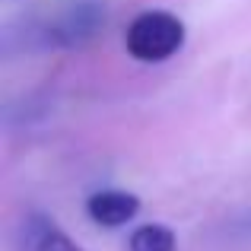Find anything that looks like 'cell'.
Returning <instances> with one entry per match:
<instances>
[{"instance_id":"obj_1","label":"cell","mask_w":251,"mask_h":251,"mask_svg":"<svg viewBox=\"0 0 251 251\" xmlns=\"http://www.w3.org/2000/svg\"><path fill=\"white\" fill-rule=\"evenodd\" d=\"M184 45V23L169 10H147L127 25L124 48L140 64H162Z\"/></svg>"},{"instance_id":"obj_4","label":"cell","mask_w":251,"mask_h":251,"mask_svg":"<svg viewBox=\"0 0 251 251\" xmlns=\"http://www.w3.org/2000/svg\"><path fill=\"white\" fill-rule=\"evenodd\" d=\"M86 213L99 226H124L140 213V197L127 191H99L86 201Z\"/></svg>"},{"instance_id":"obj_3","label":"cell","mask_w":251,"mask_h":251,"mask_svg":"<svg viewBox=\"0 0 251 251\" xmlns=\"http://www.w3.org/2000/svg\"><path fill=\"white\" fill-rule=\"evenodd\" d=\"M16 251H86L48 213H29L16 232Z\"/></svg>"},{"instance_id":"obj_2","label":"cell","mask_w":251,"mask_h":251,"mask_svg":"<svg viewBox=\"0 0 251 251\" xmlns=\"http://www.w3.org/2000/svg\"><path fill=\"white\" fill-rule=\"evenodd\" d=\"M105 25L102 0H70L51 19H45L35 32V48H80L92 42Z\"/></svg>"},{"instance_id":"obj_5","label":"cell","mask_w":251,"mask_h":251,"mask_svg":"<svg viewBox=\"0 0 251 251\" xmlns=\"http://www.w3.org/2000/svg\"><path fill=\"white\" fill-rule=\"evenodd\" d=\"M178 239L169 226L162 223H147V226L134 229L130 235V251H175Z\"/></svg>"}]
</instances>
